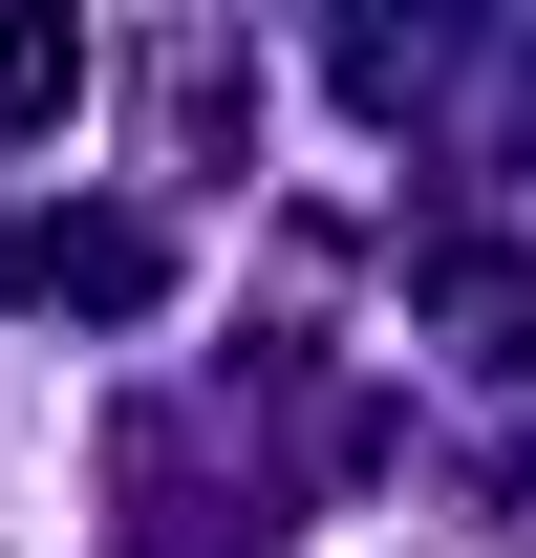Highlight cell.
<instances>
[{
	"label": "cell",
	"instance_id": "6da1fadb",
	"mask_svg": "<svg viewBox=\"0 0 536 558\" xmlns=\"http://www.w3.org/2000/svg\"><path fill=\"white\" fill-rule=\"evenodd\" d=\"M22 279H44V301H86V323H130V301H150L172 258H150L130 215H44V236H22Z\"/></svg>",
	"mask_w": 536,
	"mask_h": 558
},
{
	"label": "cell",
	"instance_id": "7a4b0ae2",
	"mask_svg": "<svg viewBox=\"0 0 536 558\" xmlns=\"http://www.w3.org/2000/svg\"><path fill=\"white\" fill-rule=\"evenodd\" d=\"M86 108V22H0V130H65Z\"/></svg>",
	"mask_w": 536,
	"mask_h": 558
}]
</instances>
